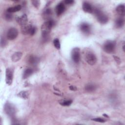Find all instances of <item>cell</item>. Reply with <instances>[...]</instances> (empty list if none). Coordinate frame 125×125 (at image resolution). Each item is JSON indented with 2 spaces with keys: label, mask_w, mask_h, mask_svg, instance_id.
Here are the masks:
<instances>
[{
  "label": "cell",
  "mask_w": 125,
  "mask_h": 125,
  "mask_svg": "<svg viewBox=\"0 0 125 125\" xmlns=\"http://www.w3.org/2000/svg\"><path fill=\"white\" fill-rule=\"evenodd\" d=\"M54 24V22L52 20H48L43 23L41 26L42 35L44 40L47 39L52 27Z\"/></svg>",
  "instance_id": "obj_1"
},
{
  "label": "cell",
  "mask_w": 125,
  "mask_h": 125,
  "mask_svg": "<svg viewBox=\"0 0 125 125\" xmlns=\"http://www.w3.org/2000/svg\"><path fill=\"white\" fill-rule=\"evenodd\" d=\"M93 12L99 22L102 24H104L108 21V17L101 10L98 9H95V10H93Z\"/></svg>",
  "instance_id": "obj_2"
},
{
  "label": "cell",
  "mask_w": 125,
  "mask_h": 125,
  "mask_svg": "<svg viewBox=\"0 0 125 125\" xmlns=\"http://www.w3.org/2000/svg\"><path fill=\"white\" fill-rule=\"evenodd\" d=\"M116 46V42L114 41H107L103 45L104 50L107 53L110 54L114 52Z\"/></svg>",
  "instance_id": "obj_3"
},
{
  "label": "cell",
  "mask_w": 125,
  "mask_h": 125,
  "mask_svg": "<svg viewBox=\"0 0 125 125\" xmlns=\"http://www.w3.org/2000/svg\"><path fill=\"white\" fill-rule=\"evenodd\" d=\"M4 111L9 116L12 117L15 114L16 109L11 103L7 102L4 105Z\"/></svg>",
  "instance_id": "obj_4"
},
{
  "label": "cell",
  "mask_w": 125,
  "mask_h": 125,
  "mask_svg": "<svg viewBox=\"0 0 125 125\" xmlns=\"http://www.w3.org/2000/svg\"><path fill=\"white\" fill-rule=\"evenodd\" d=\"M18 35V30L14 27L10 28L6 34L7 39L9 40H13L15 39Z\"/></svg>",
  "instance_id": "obj_5"
},
{
  "label": "cell",
  "mask_w": 125,
  "mask_h": 125,
  "mask_svg": "<svg viewBox=\"0 0 125 125\" xmlns=\"http://www.w3.org/2000/svg\"><path fill=\"white\" fill-rule=\"evenodd\" d=\"M85 59L87 63L91 65H94L97 62V58L95 55L91 52L86 54Z\"/></svg>",
  "instance_id": "obj_6"
},
{
  "label": "cell",
  "mask_w": 125,
  "mask_h": 125,
  "mask_svg": "<svg viewBox=\"0 0 125 125\" xmlns=\"http://www.w3.org/2000/svg\"><path fill=\"white\" fill-rule=\"evenodd\" d=\"M71 57L74 62L78 63L80 59V50L78 47L73 48L71 52Z\"/></svg>",
  "instance_id": "obj_7"
},
{
  "label": "cell",
  "mask_w": 125,
  "mask_h": 125,
  "mask_svg": "<svg viewBox=\"0 0 125 125\" xmlns=\"http://www.w3.org/2000/svg\"><path fill=\"white\" fill-rule=\"evenodd\" d=\"M13 81V71L10 68H7L5 71V82L7 84L10 85Z\"/></svg>",
  "instance_id": "obj_8"
},
{
  "label": "cell",
  "mask_w": 125,
  "mask_h": 125,
  "mask_svg": "<svg viewBox=\"0 0 125 125\" xmlns=\"http://www.w3.org/2000/svg\"><path fill=\"white\" fill-rule=\"evenodd\" d=\"M80 28L81 31L85 34H89L91 31L90 25L86 22L82 23L80 24Z\"/></svg>",
  "instance_id": "obj_9"
},
{
  "label": "cell",
  "mask_w": 125,
  "mask_h": 125,
  "mask_svg": "<svg viewBox=\"0 0 125 125\" xmlns=\"http://www.w3.org/2000/svg\"><path fill=\"white\" fill-rule=\"evenodd\" d=\"M32 26H33L31 24H29L28 23L23 26H21V33L24 35H29Z\"/></svg>",
  "instance_id": "obj_10"
},
{
  "label": "cell",
  "mask_w": 125,
  "mask_h": 125,
  "mask_svg": "<svg viewBox=\"0 0 125 125\" xmlns=\"http://www.w3.org/2000/svg\"><path fill=\"white\" fill-rule=\"evenodd\" d=\"M16 21L21 26L27 23L28 18L26 14H23L20 17H17Z\"/></svg>",
  "instance_id": "obj_11"
},
{
  "label": "cell",
  "mask_w": 125,
  "mask_h": 125,
  "mask_svg": "<svg viewBox=\"0 0 125 125\" xmlns=\"http://www.w3.org/2000/svg\"><path fill=\"white\" fill-rule=\"evenodd\" d=\"M65 10V6L63 3L60 2L57 4V5L56 6L55 11L56 14L58 16H59L61 15L62 13H63V12Z\"/></svg>",
  "instance_id": "obj_12"
},
{
  "label": "cell",
  "mask_w": 125,
  "mask_h": 125,
  "mask_svg": "<svg viewBox=\"0 0 125 125\" xmlns=\"http://www.w3.org/2000/svg\"><path fill=\"white\" fill-rule=\"evenodd\" d=\"M83 10L88 13H91L93 12V8L92 5L87 2H84L83 4Z\"/></svg>",
  "instance_id": "obj_13"
},
{
  "label": "cell",
  "mask_w": 125,
  "mask_h": 125,
  "mask_svg": "<svg viewBox=\"0 0 125 125\" xmlns=\"http://www.w3.org/2000/svg\"><path fill=\"white\" fill-rule=\"evenodd\" d=\"M117 13L121 17H124L125 14V6L124 4H121L119 5L116 9Z\"/></svg>",
  "instance_id": "obj_14"
},
{
  "label": "cell",
  "mask_w": 125,
  "mask_h": 125,
  "mask_svg": "<svg viewBox=\"0 0 125 125\" xmlns=\"http://www.w3.org/2000/svg\"><path fill=\"white\" fill-rule=\"evenodd\" d=\"M22 54L21 52H17L13 54L11 57V60L13 62H17L19 61L22 57Z\"/></svg>",
  "instance_id": "obj_15"
},
{
  "label": "cell",
  "mask_w": 125,
  "mask_h": 125,
  "mask_svg": "<svg viewBox=\"0 0 125 125\" xmlns=\"http://www.w3.org/2000/svg\"><path fill=\"white\" fill-rule=\"evenodd\" d=\"M125 23V20L123 17H120L115 21V26L117 28H122Z\"/></svg>",
  "instance_id": "obj_16"
},
{
  "label": "cell",
  "mask_w": 125,
  "mask_h": 125,
  "mask_svg": "<svg viewBox=\"0 0 125 125\" xmlns=\"http://www.w3.org/2000/svg\"><path fill=\"white\" fill-rule=\"evenodd\" d=\"M21 9V5H18L16 6H15L14 7H10L7 9L6 12L8 13H13L15 12H18Z\"/></svg>",
  "instance_id": "obj_17"
},
{
  "label": "cell",
  "mask_w": 125,
  "mask_h": 125,
  "mask_svg": "<svg viewBox=\"0 0 125 125\" xmlns=\"http://www.w3.org/2000/svg\"><path fill=\"white\" fill-rule=\"evenodd\" d=\"M39 58L34 56H30L28 59V62L31 65H36L39 62Z\"/></svg>",
  "instance_id": "obj_18"
},
{
  "label": "cell",
  "mask_w": 125,
  "mask_h": 125,
  "mask_svg": "<svg viewBox=\"0 0 125 125\" xmlns=\"http://www.w3.org/2000/svg\"><path fill=\"white\" fill-rule=\"evenodd\" d=\"M33 73V71L31 68H27L26 69L23 73L22 78L23 79H25L27 78H28L29 76H30Z\"/></svg>",
  "instance_id": "obj_19"
},
{
  "label": "cell",
  "mask_w": 125,
  "mask_h": 125,
  "mask_svg": "<svg viewBox=\"0 0 125 125\" xmlns=\"http://www.w3.org/2000/svg\"><path fill=\"white\" fill-rule=\"evenodd\" d=\"M59 104L62 106H69L71 105L72 103L71 100H61L59 102Z\"/></svg>",
  "instance_id": "obj_20"
},
{
  "label": "cell",
  "mask_w": 125,
  "mask_h": 125,
  "mask_svg": "<svg viewBox=\"0 0 125 125\" xmlns=\"http://www.w3.org/2000/svg\"><path fill=\"white\" fill-rule=\"evenodd\" d=\"M96 86L93 84H88L85 86V90L87 92H92L95 90Z\"/></svg>",
  "instance_id": "obj_21"
},
{
  "label": "cell",
  "mask_w": 125,
  "mask_h": 125,
  "mask_svg": "<svg viewBox=\"0 0 125 125\" xmlns=\"http://www.w3.org/2000/svg\"><path fill=\"white\" fill-rule=\"evenodd\" d=\"M52 14V11L50 9H46L43 12V17L44 19H48Z\"/></svg>",
  "instance_id": "obj_22"
},
{
  "label": "cell",
  "mask_w": 125,
  "mask_h": 125,
  "mask_svg": "<svg viewBox=\"0 0 125 125\" xmlns=\"http://www.w3.org/2000/svg\"><path fill=\"white\" fill-rule=\"evenodd\" d=\"M18 96L22 99H27L28 97V93L27 92L25 91H22L20 92L18 94Z\"/></svg>",
  "instance_id": "obj_23"
},
{
  "label": "cell",
  "mask_w": 125,
  "mask_h": 125,
  "mask_svg": "<svg viewBox=\"0 0 125 125\" xmlns=\"http://www.w3.org/2000/svg\"><path fill=\"white\" fill-rule=\"evenodd\" d=\"M53 44L56 48L57 49H60L61 48V44L60 41L58 39H55L53 41Z\"/></svg>",
  "instance_id": "obj_24"
},
{
  "label": "cell",
  "mask_w": 125,
  "mask_h": 125,
  "mask_svg": "<svg viewBox=\"0 0 125 125\" xmlns=\"http://www.w3.org/2000/svg\"><path fill=\"white\" fill-rule=\"evenodd\" d=\"M4 16H5V19L7 21H12V20H13V16L11 13H8V12H6Z\"/></svg>",
  "instance_id": "obj_25"
},
{
  "label": "cell",
  "mask_w": 125,
  "mask_h": 125,
  "mask_svg": "<svg viewBox=\"0 0 125 125\" xmlns=\"http://www.w3.org/2000/svg\"><path fill=\"white\" fill-rule=\"evenodd\" d=\"M31 2H32L33 5L36 8H38L40 5V0H32Z\"/></svg>",
  "instance_id": "obj_26"
},
{
  "label": "cell",
  "mask_w": 125,
  "mask_h": 125,
  "mask_svg": "<svg viewBox=\"0 0 125 125\" xmlns=\"http://www.w3.org/2000/svg\"><path fill=\"white\" fill-rule=\"evenodd\" d=\"M92 121L97 122H100V123H104L105 121L104 119L101 118H95L91 119Z\"/></svg>",
  "instance_id": "obj_27"
},
{
  "label": "cell",
  "mask_w": 125,
  "mask_h": 125,
  "mask_svg": "<svg viewBox=\"0 0 125 125\" xmlns=\"http://www.w3.org/2000/svg\"><path fill=\"white\" fill-rule=\"evenodd\" d=\"M7 44V42L4 38L1 37L0 39V45L2 47H4Z\"/></svg>",
  "instance_id": "obj_28"
},
{
  "label": "cell",
  "mask_w": 125,
  "mask_h": 125,
  "mask_svg": "<svg viewBox=\"0 0 125 125\" xmlns=\"http://www.w3.org/2000/svg\"><path fill=\"white\" fill-rule=\"evenodd\" d=\"M36 28L35 27V26H32L31 29V31H30V34L29 35H31V36H33L34 35L35 33H36Z\"/></svg>",
  "instance_id": "obj_29"
},
{
  "label": "cell",
  "mask_w": 125,
  "mask_h": 125,
  "mask_svg": "<svg viewBox=\"0 0 125 125\" xmlns=\"http://www.w3.org/2000/svg\"><path fill=\"white\" fill-rule=\"evenodd\" d=\"M115 61H116V62L118 63V64H120L121 62V59L119 57H117V56H113Z\"/></svg>",
  "instance_id": "obj_30"
},
{
  "label": "cell",
  "mask_w": 125,
  "mask_h": 125,
  "mask_svg": "<svg viewBox=\"0 0 125 125\" xmlns=\"http://www.w3.org/2000/svg\"><path fill=\"white\" fill-rule=\"evenodd\" d=\"M64 2L67 5H69L73 4L74 2V1L73 0H65L64 1Z\"/></svg>",
  "instance_id": "obj_31"
},
{
  "label": "cell",
  "mask_w": 125,
  "mask_h": 125,
  "mask_svg": "<svg viewBox=\"0 0 125 125\" xmlns=\"http://www.w3.org/2000/svg\"><path fill=\"white\" fill-rule=\"evenodd\" d=\"M69 89L71 90H73V91H74V90H76L77 89V87L75 86H73V85H70L69 87Z\"/></svg>",
  "instance_id": "obj_32"
},
{
  "label": "cell",
  "mask_w": 125,
  "mask_h": 125,
  "mask_svg": "<svg viewBox=\"0 0 125 125\" xmlns=\"http://www.w3.org/2000/svg\"><path fill=\"white\" fill-rule=\"evenodd\" d=\"M103 116H105V117L106 116V117H107V118L108 117V116L107 115H106V114H103Z\"/></svg>",
  "instance_id": "obj_33"
},
{
  "label": "cell",
  "mask_w": 125,
  "mask_h": 125,
  "mask_svg": "<svg viewBox=\"0 0 125 125\" xmlns=\"http://www.w3.org/2000/svg\"><path fill=\"white\" fill-rule=\"evenodd\" d=\"M124 48H125V45H124L123 46V51H125V49H124Z\"/></svg>",
  "instance_id": "obj_34"
}]
</instances>
